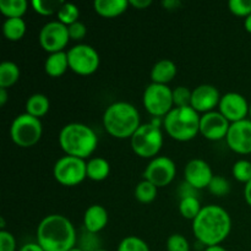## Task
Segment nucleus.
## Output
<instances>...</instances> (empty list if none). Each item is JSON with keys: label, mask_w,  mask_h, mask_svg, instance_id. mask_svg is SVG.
<instances>
[{"label": "nucleus", "mask_w": 251, "mask_h": 251, "mask_svg": "<svg viewBox=\"0 0 251 251\" xmlns=\"http://www.w3.org/2000/svg\"><path fill=\"white\" fill-rule=\"evenodd\" d=\"M232 230V218L223 207L208 205L202 207L193 221V233L203 247L221 245Z\"/></svg>", "instance_id": "1"}, {"label": "nucleus", "mask_w": 251, "mask_h": 251, "mask_svg": "<svg viewBox=\"0 0 251 251\" xmlns=\"http://www.w3.org/2000/svg\"><path fill=\"white\" fill-rule=\"evenodd\" d=\"M77 242L76 229L63 215H49L37 227V243L44 251H69Z\"/></svg>", "instance_id": "2"}, {"label": "nucleus", "mask_w": 251, "mask_h": 251, "mask_svg": "<svg viewBox=\"0 0 251 251\" xmlns=\"http://www.w3.org/2000/svg\"><path fill=\"white\" fill-rule=\"evenodd\" d=\"M103 126L105 131L117 139H131L141 126L140 113L127 102H115L108 105L103 114Z\"/></svg>", "instance_id": "3"}, {"label": "nucleus", "mask_w": 251, "mask_h": 251, "mask_svg": "<svg viewBox=\"0 0 251 251\" xmlns=\"http://www.w3.org/2000/svg\"><path fill=\"white\" fill-rule=\"evenodd\" d=\"M59 145L66 156L86 159L97 149L98 137L87 125L70 123L59 132Z\"/></svg>", "instance_id": "4"}, {"label": "nucleus", "mask_w": 251, "mask_h": 251, "mask_svg": "<svg viewBox=\"0 0 251 251\" xmlns=\"http://www.w3.org/2000/svg\"><path fill=\"white\" fill-rule=\"evenodd\" d=\"M200 119L199 113L191 107H176L164 117L163 125L172 139L186 142L200 132Z\"/></svg>", "instance_id": "5"}, {"label": "nucleus", "mask_w": 251, "mask_h": 251, "mask_svg": "<svg viewBox=\"0 0 251 251\" xmlns=\"http://www.w3.org/2000/svg\"><path fill=\"white\" fill-rule=\"evenodd\" d=\"M131 149L141 158H152L163 146V134L156 123L141 124L130 139Z\"/></svg>", "instance_id": "6"}, {"label": "nucleus", "mask_w": 251, "mask_h": 251, "mask_svg": "<svg viewBox=\"0 0 251 251\" xmlns=\"http://www.w3.org/2000/svg\"><path fill=\"white\" fill-rule=\"evenodd\" d=\"M43 127L38 118L24 113L16 117L10 127V136L15 145L24 149L34 146L41 140Z\"/></svg>", "instance_id": "7"}, {"label": "nucleus", "mask_w": 251, "mask_h": 251, "mask_svg": "<svg viewBox=\"0 0 251 251\" xmlns=\"http://www.w3.org/2000/svg\"><path fill=\"white\" fill-rule=\"evenodd\" d=\"M87 162L73 156H64L55 162L53 176L64 186H76L87 178Z\"/></svg>", "instance_id": "8"}, {"label": "nucleus", "mask_w": 251, "mask_h": 251, "mask_svg": "<svg viewBox=\"0 0 251 251\" xmlns=\"http://www.w3.org/2000/svg\"><path fill=\"white\" fill-rule=\"evenodd\" d=\"M142 102L145 109L151 115L156 118L166 117L173 109V90L168 85L152 82L145 90Z\"/></svg>", "instance_id": "9"}, {"label": "nucleus", "mask_w": 251, "mask_h": 251, "mask_svg": "<svg viewBox=\"0 0 251 251\" xmlns=\"http://www.w3.org/2000/svg\"><path fill=\"white\" fill-rule=\"evenodd\" d=\"M69 69L81 76L95 74L100 68V54L88 44H77L68 51Z\"/></svg>", "instance_id": "10"}, {"label": "nucleus", "mask_w": 251, "mask_h": 251, "mask_svg": "<svg viewBox=\"0 0 251 251\" xmlns=\"http://www.w3.org/2000/svg\"><path fill=\"white\" fill-rule=\"evenodd\" d=\"M39 44L49 54L64 51L63 49L69 43L68 26L59 21H50L44 25L39 31Z\"/></svg>", "instance_id": "11"}, {"label": "nucleus", "mask_w": 251, "mask_h": 251, "mask_svg": "<svg viewBox=\"0 0 251 251\" xmlns=\"http://www.w3.org/2000/svg\"><path fill=\"white\" fill-rule=\"evenodd\" d=\"M176 167L173 159L166 156L154 157L144 172L145 180H149L157 188L169 185L174 180Z\"/></svg>", "instance_id": "12"}, {"label": "nucleus", "mask_w": 251, "mask_h": 251, "mask_svg": "<svg viewBox=\"0 0 251 251\" xmlns=\"http://www.w3.org/2000/svg\"><path fill=\"white\" fill-rule=\"evenodd\" d=\"M228 147L238 154L251 153V120L244 119L230 124L226 136Z\"/></svg>", "instance_id": "13"}, {"label": "nucleus", "mask_w": 251, "mask_h": 251, "mask_svg": "<svg viewBox=\"0 0 251 251\" xmlns=\"http://www.w3.org/2000/svg\"><path fill=\"white\" fill-rule=\"evenodd\" d=\"M218 108L221 114L232 124L247 119L250 105L248 104V100H245L244 96L240 93L228 92L221 97Z\"/></svg>", "instance_id": "14"}, {"label": "nucleus", "mask_w": 251, "mask_h": 251, "mask_svg": "<svg viewBox=\"0 0 251 251\" xmlns=\"http://www.w3.org/2000/svg\"><path fill=\"white\" fill-rule=\"evenodd\" d=\"M230 123L220 112L205 113L200 119V134L211 141H220L226 139Z\"/></svg>", "instance_id": "15"}, {"label": "nucleus", "mask_w": 251, "mask_h": 251, "mask_svg": "<svg viewBox=\"0 0 251 251\" xmlns=\"http://www.w3.org/2000/svg\"><path fill=\"white\" fill-rule=\"evenodd\" d=\"M212 169L210 164L200 158L191 159L188 162L184 169V178L188 184H190L196 190L208 188L213 178Z\"/></svg>", "instance_id": "16"}, {"label": "nucleus", "mask_w": 251, "mask_h": 251, "mask_svg": "<svg viewBox=\"0 0 251 251\" xmlns=\"http://www.w3.org/2000/svg\"><path fill=\"white\" fill-rule=\"evenodd\" d=\"M221 95L220 91L212 85H200L193 91L191 95L190 107L198 113L212 112L220 104Z\"/></svg>", "instance_id": "17"}, {"label": "nucleus", "mask_w": 251, "mask_h": 251, "mask_svg": "<svg viewBox=\"0 0 251 251\" xmlns=\"http://www.w3.org/2000/svg\"><path fill=\"white\" fill-rule=\"evenodd\" d=\"M108 225V211L100 205H92L83 215V227L90 233L98 234Z\"/></svg>", "instance_id": "18"}, {"label": "nucleus", "mask_w": 251, "mask_h": 251, "mask_svg": "<svg viewBox=\"0 0 251 251\" xmlns=\"http://www.w3.org/2000/svg\"><path fill=\"white\" fill-rule=\"evenodd\" d=\"M176 75V65L169 59L157 61L151 70V80L153 83L167 85Z\"/></svg>", "instance_id": "19"}, {"label": "nucleus", "mask_w": 251, "mask_h": 251, "mask_svg": "<svg viewBox=\"0 0 251 251\" xmlns=\"http://www.w3.org/2000/svg\"><path fill=\"white\" fill-rule=\"evenodd\" d=\"M127 6H129L127 0H96L93 2L95 11L100 16L108 17V19L124 14L127 10Z\"/></svg>", "instance_id": "20"}, {"label": "nucleus", "mask_w": 251, "mask_h": 251, "mask_svg": "<svg viewBox=\"0 0 251 251\" xmlns=\"http://www.w3.org/2000/svg\"><path fill=\"white\" fill-rule=\"evenodd\" d=\"M69 69L68 51H58V53L49 54L44 63V70L47 75L51 77H59L64 75Z\"/></svg>", "instance_id": "21"}, {"label": "nucleus", "mask_w": 251, "mask_h": 251, "mask_svg": "<svg viewBox=\"0 0 251 251\" xmlns=\"http://www.w3.org/2000/svg\"><path fill=\"white\" fill-rule=\"evenodd\" d=\"M87 178L93 181H102L108 178L110 173L109 162L102 157H95L87 162Z\"/></svg>", "instance_id": "22"}, {"label": "nucleus", "mask_w": 251, "mask_h": 251, "mask_svg": "<svg viewBox=\"0 0 251 251\" xmlns=\"http://www.w3.org/2000/svg\"><path fill=\"white\" fill-rule=\"evenodd\" d=\"M49 107H50V103H49L48 97L42 93H36L27 100L26 113L39 119L49 112Z\"/></svg>", "instance_id": "23"}, {"label": "nucleus", "mask_w": 251, "mask_h": 251, "mask_svg": "<svg viewBox=\"0 0 251 251\" xmlns=\"http://www.w3.org/2000/svg\"><path fill=\"white\" fill-rule=\"evenodd\" d=\"M26 0H0V12L6 19H22L27 11Z\"/></svg>", "instance_id": "24"}, {"label": "nucleus", "mask_w": 251, "mask_h": 251, "mask_svg": "<svg viewBox=\"0 0 251 251\" xmlns=\"http://www.w3.org/2000/svg\"><path fill=\"white\" fill-rule=\"evenodd\" d=\"M2 33L9 41H20L26 33V24L22 19H6L2 25Z\"/></svg>", "instance_id": "25"}, {"label": "nucleus", "mask_w": 251, "mask_h": 251, "mask_svg": "<svg viewBox=\"0 0 251 251\" xmlns=\"http://www.w3.org/2000/svg\"><path fill=\"white\" fill-rule=\"evenodd\" d=\"M20 68L12 61L0 64V87L9 88L19 81Z\"/></svg>", "instance_id": "26"}, {"label": "nucleus", "mask_w": 251, "mask_h": 251, "mask_svg": "<svg viewBox=\"0 0 251 251\" xmlns=\"http://www.w3.org/2000/svg\"><path fill=\"white\" fill-rule=\"evenodd\" d=\"M201 210H202V207H201L200 201L195 196L180 199V202H179V212H180V215L185 220L194 221L198 217L199 213L201 212Z\"/></svg>", "instance_id": "27"}, {"label": "nucleus", "mask_w": 251, "mask_h": 251, "mask_svg": "<svg viewBox=\"0 0 251 251\" xmlns=\"http://www.w3.org/2000/svg\"><path fill=\"white\" fill-rule=\"evenodd\" d=\"M135 198L141 203H151L157 198V186L149 180H142L135 188Z\"/></svg>", "instance_id": "28"}, {"label": "nucleus", "mask_w": 251, "mask_h": 251, "mask_svg": "<svg viewBox=\"0 0 251 251\" xmlns=\"http://www.w3.org/2000/svg\"><path fill=\"white\" fill-rule=\"evenodd\" d=\"M56 15H58L59 22H61L65 26H70V25L78 21L80 10L76 5L70 4V2H64L60 9H59V11L56 12Z\"/></svg>", "instance_id": "29"}, {"label": "nucleus", "mask_w": 251, "mask_h": 251, "mask_svg": "<svg viewBox=\"0 0 251 251\" xmlns=\"http://www.w3.org/2000/svg\"><path fill=\"white\" fill-rule=\"evenodd\" d=\"M63 4L64 2L54 1V0H33L31 2L34 11L37 14L42 15V16H49V15H53L55 11L58 12Z\"/></svg>", "instance_id": "30"}, {"label": "nucleus", "mask_w": 251, "mask_h": 251, "mask_svg": "<svg viewBox=\"0 0 251 251\" xmlns=\"http://www.w3.org/2000/svg\"><path fill=\"white\" fill-rule=\"evenodd\" d=\"M232 173L238 181L248 184L251 181V162L247 159H239L233 166Z\"/></svg>", "instance_id": "31"}, {"label": "nucleus", "mask_w": 251, "mask_h": 251, "mask_svg": "<svg viewBox=\"0 0 251 251\" xmlns=\"http://www.w3.org/2000/svg\"><path fill=\"white\" fill-rule=\"evenodd\" d=\"M117 251H150V248L147 243L141 238L130 235L120 242Z\"/></svg>", "instance_id": "32"}, {"label": "nucleus", "mask_w": 251, "mask_h": 251, "mask_svg": "<svg viewBox=\"0 0 251 251\" xmlns=\"http://www.w3.org/2000/svg\"><path fill=\"white\" fill-rule=\"evenodd\" d=\"M208 190L212 195L222 198L229 194L230 191V184L227 179H225L221 176H215L211 180L210 185H208Z\"/></svg>", "instance_id": "33"}, {"label": "nucleus", "mask_w": 251, "mask_h": 251, "mask_svg": "<svg viewBox=\"0 0 251 251\" xmlns=\"http://www.w3.org/2000/svg\"><path fill=\"white\" fill-rule=\"evenodd\" d=\"M191 95L193 91L189 90L185 86H178L173 90V102L176 108L190 107Z\"/></svg>", "instance_id": "34"}, {"label": "nucleus", "mask_w": 251, "mask_h": 251, "mask_svg": "<svg viewBox=\"0 0 251 251\" xmlns=\"http://www.w3.org/2000/svg\"><path fill=\"white\" fill-rule=\"evenodd\" d=\"M78 248L83 251H97L100 249V239L95 233L85 230L78 242Z\"/></svg>", "instance_id": "35"}, {"label": "nucleus", "mask_w": 251, "mask_h": 251, "mask_svg": "<svg viewBox=\"0 0 251 251\" xmlns=\"http://www.w3.org/2000/svg\"><path fill=\"white\" fill-rule=\"evenodd\" d=\"M167 251H190V245L184 235L176 233L167 239Z\"/></svg>", "instance_id": "36"}, {"label": "nucleus", "mask_w": 251, "mask_h": 251, "mask_svg": "<svg viewBox=\"0 0 251 251\" xmlns=\"http://www.w3.org/2000/svg\"><path fill=\"white\" fill-rule=\"evenodd\" d=\"M228 6L235 16L248 17L251 15V0H230Z\"/></svg>", "instance_id": "37"}, {"label": "nucleus", "mask_w": 251, "mask_h": 251, "mask_svg": "<svg viewBox=\"0 0 251 251\" xmlns=\"http://www.w3.org/2000/svg\"><path fill=\"white\" fill-rule=\"evenodd\" d=\"M16 240L14 235L7 230H0V251H15Z\"/></svg>", "instance_id": "38"}, {"label": "nucleus", "mask_w": 251, "mask_h": 251, "mask_svg": "<svg viewBox=\"0 0 251 251\" xmlns=\"http://www.w3.org/2000/svg\"><path fill=\"white\" fill-rule=\"evenodd\" d=\"M68 31L69 37L73 41H81V39L85 38L86 33H87V28H86V26L81 21H77L68 26Z\"/></svg>", "instance_id": "39"}, {"label": "nucleus", "mask_w": 251, "mask_h": 251, "mask_svg": "<svg viewBox=\"0 0 251 251\" xmlns=\"http://www.w3.org/2000/svg\"><path fill=\"white\" fill-rule=\"evenodd\" d=\"M196 193H198V190H196L195 188H193L190 184L186 183V181H184V183L180 185V189H179V195H180V199L191 198V196L198 198V196H196Z\"/></svg>", "instance_id": "40"}, {"label": "nucleus", "mask_w": 251, "mask_h": 251, "mask_svg": "<svg viewBox=\"0 0 251 251\" xmlns=\"http://www.w3.org/2000/svg\"><path fill=\"white\" fill-rule=\"evenodd\" d=\"M152 4V0H129V5L137 10H144Z\"/></svg>", "instance_id": "41"}, {"label": "nucleus", "mask_w": 251, "mask_h": 251, "mask_svg": "<svg viewBox=\"0 0 251 251\" xmlns=\"http://www.w3.org/2000/svg\"><path fill=\"white\" fill-rule=\"evenodd\" d=\"M20 251H44V249L38 243H27V244L22 245Z\"/></svg>", "instance_id": "42"}, {"label": "nucleus", "mask_w": 251, "mask_h": 251, "mask_svg": "<svg viewBox=\"0 0 251 251\" xmlns=\"http://www.w3.org/2000/svg\"><path fill=\"white\" fill-rule=\"evenodd\" d=\"M162 5L166 7L167 10H176L179 6H181V2L179 0H163Z\"/></svg>", "instance_id": "43"}, {"label": "nucleus", "mask_w": 251, "mask_h": 251, "mask_svg": "<svg viewBox=\"0 0 251 251\" xmlns=\"http://www.w3.org/2000/svg\"><path fill=\"white\" fill-rule=\"evenodd\" d=\"M244 198H245V201H247L248 205L251 207V181H249L248 184H245Z\"/></svg>", "instance_id": "44"}, {"label": "nucleus", "mask_w": 251, "mask_h": 251, "mask_svg": "<svg viewBox=\"0 0 251 251\" xmlns=\"http://www.w3.org/2000/svg\"><path fill=\"white\" fill-rule=\"evenodd\" d=\"M7 100H9V95H7L6 88L0 87V105L6 104Z\"/></svg>", "instance_id": "45"}, {"label": "nucleus", "mask_w": 251, "mask_h": 251, "mask_svg": "<svg viewBox=\"0 0 251 251\" xmlns=\"http://www.w3.org/2000/svg\"><path fill=\"white\" fill-rule=\"evenodd\" d=\"M203 251H227V249L222 245H213V247H206Z\"/></svg>", "instance_id": "46"}, {"label": "nucleus", "mask_w": 251, "mask_h": 251, "mask_svg": "<svg viewBox=\"0 0 251 251\" xmlns=\"http://www.w3.org/2000/svg\"><path fill=\"white\" fill-rule=\"evenodd\" d=\"M244 27L249 33H251V15H249L248 17H245V21H244Z\"/></svg>", "instance_id": "47"}, {"label": "nucleus", "mask_w": 251, "mask_h": 251, "mask_svg": "<svg viewBox=\"0 0 251 251\" xmlns=\"http://www.w3.org/2000/svg\"><path fill=\"white\" fill-rule=\"evenodd\" d=\"M5 227V221H4V218H0V228H1V230H2V228Z\"/></svg>", "instance_id": "48"}, {"label": "nucleus", "mask_w": 251, "mask_h": 251, "mask_svg": "<svg viewBox=\"0 0 251 251\" xmlns=\"http://www.w3.org/2000/svg\"><path fill=\"white\" fill-rule=\"evenodd\" d=\"M69 251H83V250L80 249V248H78V247H75V248H73V249L69 250Z\"/></svg>", "instance_id": "49"}, {"label": "nucleus", "mask_w": 251, "mask_h": 251, "mask_svg": "<svg viewBox=\"0 0 251 251\" xmlns=\"http://www.w3.org/2000/svg\"><path fill=\"white\" fill-rule=\"evenodd\" d=\"M249 115H250V118H251V104H250V108H249Z\"/></svg>", "instance_id": "50"}, {"label": "nucleus", "mask_w": 251, "mask_h": 251, "mask_svg": "<svg viewBox=\"0 0 251 251\" xmlns=\"http://www.w3.org/2000/svg\"><path fill=\"white\" fill-rule=\"evenodd\" d=\"M97 251H108V250H104V249H100V250H97Z\"/></svg>", "instance_id": "51"}]
</instances>
